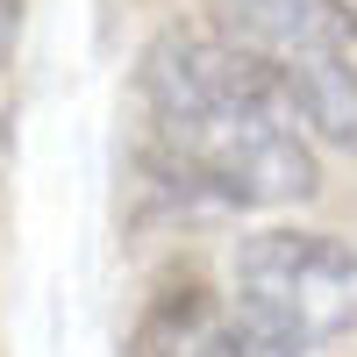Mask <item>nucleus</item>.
Masks as SVG:
<instances>
[{"instance_id":"nucleus-1","label":"nucleus","mask_w":357,"mask_h":357,"mask_svg":"<svg viewBox=\"0 0 357 357\" xmlns=\"http://www.w3.org/2000/svg\"><path fill=\"white\" fill-rule=\"evenodd\" d=\"M151 165L222 207H301L321 193L314 143L279 107H143Z\"/></svg>"},{"instance_id":"nucleus-2","label":"nucleus","mask_w":357,"mask_h":357,"mask_svg":"<svg viewBox=\"0 0 357 357\" xmlns=\"http://www.w3.org/2000/svg\"><path fill=\"white\" fill-rule=\"evenodd\" d=\"M236 301L321 350L357 321V250L329 229H257L236 243Z\"/></svg>"},{"instance_id":"nucleus-4","label":"nucleus","mask_w":357,"mask_h":357,"mask_svg":"<svg viewBox=\"0 0 357 357\" xmlns=\"http://www.w3.org/2000/svg\"><path fill=\"white\" fill-rule=\"evenodd\" d=\"M272 72L286 86L293 129L314 143H336V151H357V65H350V50H286V57H272Z\"/></svg>"},{"instance_id":"nucleus-3","label":"nucleus","mask_w":357,"mask_h":357,"mask_svg":"<svg viewBox=\"0 0 357 357\" xmlns=\"http://www.w3.org/2000/svg\"><path fill=\"white\" fill-rule=\"evenodd\" d=\"M222 36L250 43L264 57L286 50H350L357 36V8L350 0H207Z\"/></svg>"},{"instance_id":"nucleus-5","label":"nucleus","mask_w":357,"mask_h":357,"mask_svg":"<svg viewBox=\"0 0 357 357\" xmlns=\"http://www.w3.org/2000/svg\"><path fill=\"white\" fill-rule=\"evenodd\" d=\"M207 321H215L207 293L200 286H172V293H158V301L136 314V329L122 336V357H193Z\"/></svg>"},{"instance_id":"nucleus-6","label":"nucleus","mask_w":357,"mask_h":357,"mask_svg":"<svg viewBox=\"0 0 357 357\" xmlns=\"http://www.w3.org/2000/svg\"><path fill=\"white\" fill-rule=\"evenodd\" d=\"M193 357H307V350L293 343L272 314H257V307L236 301L229 314L207 321V336H200V350H193Z\"/></svg>"},{"instance_id":"nucleus-7","label":"nucleus","mask_w":357,"mask_h":357,"mask_svg":"<svg viewBox=\"0 0 357 357\" xmlns=\"http://www.w3.org/2000/svg\"><path fill=\"white\" fill-rule=\"evenodd\" d=\"M15 43V0H0V50Z\"/></svg>"}]
</instances>
